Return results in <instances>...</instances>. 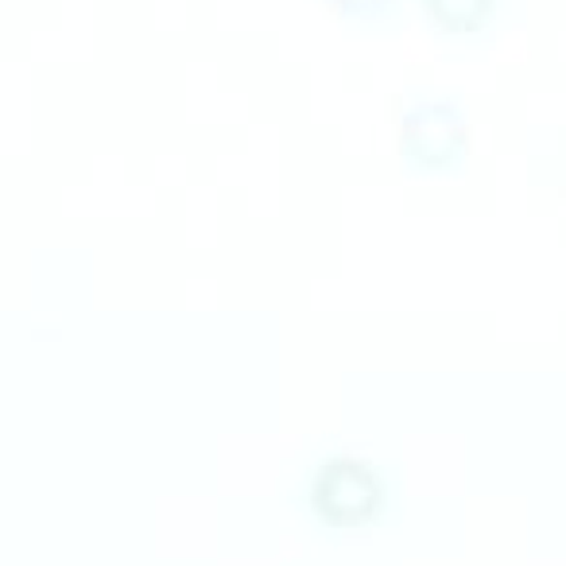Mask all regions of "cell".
Instances as JSON below:
<instances>
[{
  "label": "cell",
  "mask_w": 566,
  "mask_h": 566,
  "mask_svg": "<svg viewBox=\"0 0 566 566\" xmlns=\"http://www.w3.org/2000/svg\"><path fill=\"white\" fill-rule=\"evenodd\" d=\"M427 4L447 28H473V17L489 12V0H427Z\"/></svg>",
  "instance_id": "6da1fadb"
},
{
  "label": "cell",
  "mask_w": 566,
  "mask_h": 566,
  "mask_svg": "<svg viewBox=\"0 0 566 566\" xmlns=\"http://www.w3.org/2000/svg\"><path fill=\"white\" fill-rule=\"evenodd\" d=\"M342 4H349V12H380L388 0H342Z\"/></svg>",
  "instance_id": "7a4b0ae2"
}]
</instances>
